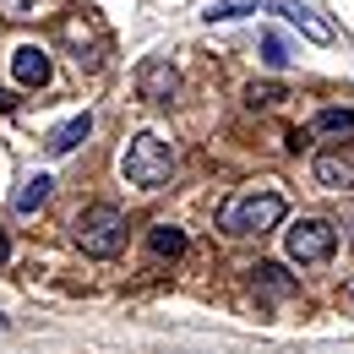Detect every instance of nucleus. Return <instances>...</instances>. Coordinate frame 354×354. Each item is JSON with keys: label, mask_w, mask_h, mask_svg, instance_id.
Instances as JSON below:
<instances>
[{"label": "nucleus", "mask_w": 354, "mask_h": 354, "mask_svg": "<svg viewBox=\"0 0 354 354\" xmlns=\"http://www.w3.org/2000/svg\"><path fill=\"white\" fill-rule=\"evenodd\" d=\"M283 213H289L283 191H272V185H245V191H234V196L218 207V229H223V234H234V240H245V234L278 229Z\"/></svg>", "instance_id": "nucleus-1"}, {"label": "nucleus", "mask_w": 354, "mask_h": 354, "mask_svg": "<svg viewBox=\"0 0 354 354\" xmlns=\"http://www.w3.org/2000/svg\"><path fill=\"white\" fill-rule=\"evenodd\" d=\"M120 175L131 180V185H142V191L169 185V175H175V153H169V142L153 136V131H136L131 142H126V153H120Z\"/></svg>", "instance_id": "nucleus-2"}, {"label": "nucleus", "mask_w": 354, "mask_h": 354, "mask_svg": "<svg viewBox=\"0 0 354 354\" xmlns=\"http://www.w3.org/2000/svg\"><path fill=\"white\" fill-rule=\"evenodd\" d=\"M71 234H77V245H82L88 257L109 262V257H120V251H126V213H120V207H109V202H93V207L77 213Z\"/></svg>", "instance_id": "nucleus-3"}, {"label": "nucleus", "mask_w": 354, "mask_h": 354, "mask_svg": "<svg viewBox=\"0 0 354 354\" xmlns=\"http://www.w3.org/2000/svg\"><path fill=\"white\" fill-rule=\"evenodd\" d=\"M283 245H289V257L300 267H310V262H327L333 257V245H338V229L327 218H300L289 234H283Z\"/></svg>", "instance_id": "nucleus-4"}, {"label": "nucleus", "mask_w": 354, "mask_h": 354, "mask_svg": "<svg viewBox=\"0 0 354 354\" xmlns=\"http://www.w3.org/2000/svg\"><path fill=\"white\" fill-rule=\"evenodd\" d=\"M136 93H142L147 104H169V98L180 93V71L164 60V55H153V60L136 66Z\"/></svg>", "instance_id": "nucleus-5"}, {"label": "nucleus", "mask_w": 354, "mask_h": 354, "mask_svg": "<svg viewBox=\"0 0 354 354\" xmlns=\"http://www.w3.org/2000/svg\"><path fill=\"white\" fill-rule=\"evenodd\" d=\"M316 185H327V191H349V185H354V147H327V153L316 158Z\"/></svg>", "instance_id": "nucleus-6"}, {"label": "nucleus", "mask_w": 354, "mask_h": 354, "mask_svg": "<svg viewBox=\"0 0 354 354\" xmlns=\"http://www.w3.org/2000/svg\"><path fill=\"white\" fill-rule=\"evenodd\" d=\"M49 71H55V66H49V55L39 44H22L17 55H11V77H17L22 88H44Z\"/></svg>", "instance_id": "nucleus-7"}, {"label": "nucleus", "mask_w": 354, "mask_h": 354, "mask_svg": "<svg viewBox=\"0 0 354 354\" xmlns=\"http://www.w3.org/2000/svg\"><path fill=\"white\" fill-rule=\"evenodd\" d=\"M278 11H283V17H289V22L300 28V33H306V39H316V44H333V39H338V28H333L327 17H316V6H300V0H283Z\"/></svg>", "instance_id": "nucleus-8"}, {"label": "nucleus", "mask_w": 354, "mask_h": 354, "mask_svg": "<svg viewBox=\"0 0 354 354\" xmlns=\"http://www.w3.org/2000/svg\"><path fill=\"white\" fill-rule=\"evenodd\" d=\"M251 283H257V295H262V300H289V295L300 289V283H295L278 262H257V267H251Z\"/></svg>", "instance_id": "nucleus-9"}, {"label": "nucleus", "mask_w": 354, "mask_h": 354, "mask_svg": "<svg viewBox=\"0 0 354 354\" xmlns=\"http://www.w3.org/2000/svg\"><path fill=\"white\" fill-rule=\"evenodd\" d=\"M88 131H93V115H71V120H60V126L49 131L44 147L55 153V158H66V153H77V147L88 142Z\"/></svg>", "instance_id": "nucleus-10"}, {"label": "nucleus", "mask_w": 354, "mask_h": 354, "mask_svg": "<svg viewBox=\"0 0 354 354\" xmlns=\"http://www.w3.org/2000/svg\"><path fill=\"white\" fill-rule=\"evenodd\" d=\"M306 136H354V109H322Z\"/></svg>", "instance_id": "nucleus-11"}, {"label": "nucleus", "mask_w": 354, "mask_h": 354, "mask_svg": "<svg viewBox=\"0 0 354 354\" xmlns=\"http://www.w3.org/2000/svg\"><path fill=\"white\" fill-rule=\"evenodd\" d=\"M147 240H153V257H185V234H180L175 223H158Z\"/></svg>", "instance_id": "nucleus-12"}, {"label": "nucleus", "mask_w": 354, "mask_h": 354, "mask_svg": "<svg viewBox=\"0 0 354 354\" xmlns=\"http://www.w3.org/2000/svg\"><path fill=\"white\" fill-rule=\"evenodd\" d=\"M44 196H49V175L22 180V191H17V213H33V207H44Z\"/></svg>", "instance_id": "nucleus-13"}, {"label": "nucleus", "mask_w": 354, "mask_h": 354, "mask_svg": "<svg viewBox=\"0 0 354 354\" xmlns=\"http://www.w3.org/2000/svg\"><path fill=\"white\" fill-rule=\"evenodd\" d=\"M283 98H289V93L278 88V82H251V88H245V104H251V109H272V104H283Z\"/></svg>", "instance_id": "nucleus-14"}, {"label": "nucleus", "mask_w": 354, "mask_h": 354, "mask_svg": "<svg viewBox=\"0 0 354 354\" xmlns=\"http://www.w3.org/2000/svg\"><path fill=\"white\" fill-rule=\"evenodd\" d=\"M262 60H267V66H272V71H283V66H289L295 55H289V44H283L278 33H262Z\"/></svg>", "instance_id": "nucleus-15"}, {"label": "nucleus", "mask_w": 354, "mask_h": 354, "mask_svg": "<svg viewBox=\"0 0 354 354\" xmlns=\"http://www.w3.org/2000/svg\"><path fill=\"white\" fill-rule=\"evenodd\" d=\"M245 11H257V0H218L207 11V22H229V17H245Z\"/></svg>", "instance_id": "nucleus-16"}, {"label": "nucleus", "mask_w": 354, "mask_h": 354, "mask_svg": "<svg viewBox=\"0 0 354 354\" xmlns=\"http://www.w3.org/2000/svg\"><path fill=\"white\" fill-rule=\"evenodd\" d=\"M6 257H11V240H6V229H0V262H6Z\"/></svg>", "instance_id": "nucleus-17"}, {"label": "nucleus", "mask_w": 354, "mask_h": 354, "mask_svg": "<svg viewBox=\"0 0 354 354\" xmlns=\"http://www.w3.org/2000/svg\"><path fill=\"white\" fill-rule=\"evenodd\" d=\"M11 104H17V98H11V93L0 88V115H6V109H11Z\"/></svg>", "instance_id": "nucleus-18"}, {"label": "nucleus", "mask_w": 354, "mask_h": 354, "mask_svg": "<svg viewBox=\"0 0 354 354\" xmlns=\"http://www.w3.org/2000/svg\"><path fill=\"white\" fill-rule=\"evenodd\" d=\"M0 327H6V316H0Z\"/></svg>", "instance_id": "nucleus-19"}]
</instances>
